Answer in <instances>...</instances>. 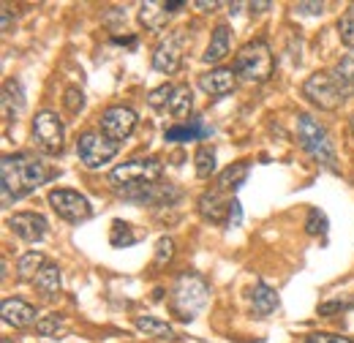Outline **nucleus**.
<instances>
[{
    "instance_id": "1",
    "label": "nucleus",
    "mask_w": 354,
    "mask_h": 343,
    "mask_svg": "<svg viewBox=\"0 0 354 343\" xmlns=\"http://www.w3.org/2000/svg\"><path fill=\"white\" fill-rule=\"evenodd\" d=\"M55 177V172L39 161L36 156L17 153V156H3L0 164V180H3V205L8 207L11 202L33 194L39 185H44Z\"/></svg>"
},
{
    "instance_id": "2",
    "label": "nucleus",
    "mask_w": 354,
    "mask_h": 343,
    "mask_svg": "<svg viewBox=\"0 0 354 343\" xmlns=\"http://www.w3.org/2000/svg\"><path fill=\"white\" fill-rule=\"evenodd\" d=\"M210 297V286L202 275L196 272H183L175 281V289H172V310L183 322H191Z\"/></svg>"
},
{
    "instance_id": "3",
    "label": "nucleus",
    "mask_w": 354,
    "mask_h": 343,
    "mask_svg": "<svg viewBox=\"0 0 354 343\" xmlns=\"http://www.w3.org/2000/svg\"><path fill=\"white\" fill-rule=\"evenodd\" d=\"M275 71V57L265 41H248L234 57V74L237 80L248 82H267Z\"/></svg>"
},
{
    "instance_id": "4",
    "label": "nucleus",
    "mask_w": 354,
    "mask_h": 343,
    "mask_svg": "<svg viewBox=\"0 0 354 343\" xmlns=\"http://www.w3.org/2000/svg\"><path fill=\"white\" fill-rule=\"evenodd\" d=\"M297 139H300L303 150L308 153L313 161H319V164L335 169V145H333L327 129H324L316 118H310V115H297Z\"/></svg>"
},
{
    "instance_id": "5",
    "label": "nucleus",
    "mask_w": 354,
    "mask_h": 343,
    "mask_svg": "<svg viewBox=\"0 0 354 343\" xmlns=\"http://www.w3.org/2000/svg\"><path fill=\"white\" fill-rule=\"evenodd\" d=\"M118 150H120V142L109 139L101 131H85L80 136V142H77V156L90 169H98V167L109 164L118 156Z\"/></svg>"
},
{
    "instance_id": "6",
    "label": "nucleus",
    "mask_w": 354,
    "mask_h": 343,
    "mask_svg": "<svg viewBox=\"0 0 354 343\" xmlns=\"http://www.w3.org/2000/svg\"><path fill=\"white\" fill-rule=\"evenodd\" d=\"M303 95L308 98L313 106H319V109H324V112H333V109H338L341 104H344V90L341 85L335 82V77H330V74H313L306 80V85H303Z\"/></svg>"
},
{
    "instance_id": "7",
    "label": "nucleus",
    "mask_w": 354,
    "mask_h": 343,
    "mask_svg": "<svg viewBox=\"0 0 354 343\" xmlns=\"http://www.w3.org/2000/svg\"><path fill=\"white\" fill-rule=\"evenodd\" d=\"M63 123L57 118V112L52 109H44L36 115L33 120V142L36 147L46 153V156H60L63 153Z\"/></svg>"
},
{
    "instance_id": "8",
    "label": "nucleus",
    "mask_w": 354,
    "mask_h": 343,
    "mask_svg": "<svg viewBox=\"0 0 354 343\" xmlns=\"http://www.w3.org/2000/svg\"><path fill=\"white\" fill-rule=\"evenodd\" d=\"M164 174V167L158 158H133L109 172V180L118 185H145V183H156Z\"/></svg>"
},
{
    "instance_id": "9",
    "label": "nucleus",
    "mask_w": 354,
    "mask_h": 343,
    "mask_svg": "<svg viewBox=\"0 0 354 343\" xmlns=\"http://www.w3.org/2000/svg\"><path fill=\"white\" fill-rule=\"evenodd\" d=\"M49 205L68 223H82L93 215V207H90L88 199L80 191H71V188H55L49 194Z\"/></svg>"
},
{
    "instance_id": "10",
    "label": "nucleus",
    "mask_w": 354,
    "mask_h": 343,
    "mask_svg": "<svg viewBox=\"0 0 354 343\" xmlns=\"http://www.w3.org/2000/svg\"><path fill=\"white\" fill-rule=\"evenodd\" d=\"M123 199L136 202V205H153V207H164L180 199V191L175 185H156V183H145V185H123L118 191Z\"/></svg>"
},
{
    "instance_id": "11",
    "label": "nucleus",
    "mask_w": 354,
    "mask_h": 343,
    "mask_svg": "<svg viewBox=\"0 0 354 343\" xmlns=\"http://www.w3.org/2000/svg\"><path fill=\"white\" fill-rule=\"evenodd\" d=\"M185 46H188V39H185L183 30L169 33L164 41L156 46V52H153V68L161 71V74H177L180 66H183Z\"/></svg>"
},
{
    "instance_id": "12",
    "label": "nucleus",
    "mask_w": 354,
    "mask_h": 343,
    "mask_svg": "<svg viewBox=\"0 0 354 343\" xmlns=\"http://www.w3.org/2000/svg\"><path fill=\"white\" fill-rule=\"evenodd\" d=\"M136 129V112L131 106H109L101 115V133H106L115 142L129 139Z\"/></svg>"
},
{
    "instance_id": "13",
    "label": "nucleus",
    "mask_w": 354,
    "mask_h": 343,
    "mask_svg": "<svg viewBox=\"0 0 354 343\" xmlns=\"http://www.w3.org/2000/svg\"><path fill=\"white\" fill-rule=\"evenodd\" d=\"M8 226H11V232H14L19 240H25V243H39V240H44L46 232H49L46 218L44 215H36V213L11 215Z\"/></svg>"
},
{
    "instance_id": "14",
    "label": "nucleus",
    "mask_w": 354,
    "mask_h": 343,
    "mask_svg": "<svg viewBox=\"0 0 354 343\" xmlns=\"http://www.w3.org/2000/svg\"><path fill=\"white\" fill-rule=\"evenodd\" d=\"M0 313H3V322L22 330V327H30L36 322V308L30 302L19 300V297H8L0 305Z\"/></svg>"
},
{
    "instance_id": "15",
    "label": "nucleus",
    "mask_w": 354,
    "mask_h": 343,
    "mask_svg": "<svg viewBox=\"0 0 354 343\" xmlns=\"http://www.w3.org/2000/svg\"><path fill=\"white\" fill-rule=\"evenodd\" d=\"M169 17H172V11H169V6L161 3V0H147V3L139 6V22H142L145 30H150V33H161V30L167 28Z\"/></svg>"
},
{
    "instance_id": "16",
    "label": "nucleus",
    "mask_w": 354,
    "mask_h": 343,
    "mask_svg": "<svg viewBox=\"0 0 354 343\" xmlns=\"http://www.w3.org/2000/svg\"><path fill=\"white\" fill-rule=\"evenodd\" d=\"M237 85V74L234 68H213L207 74L199 77V87L207 93V95H226L232 93Z\"/></svg>"
},
{
    "instance_id": "17",
    "label": "nucleus",
    "mask_w": 354,
    "mask_h": 343,
    "mask_svg": "<svg viewBox=\"0 0 354 343\" xmlns=\"http://www.w3.org/2000/svg\"><path fill=\"white\" fill-rule=\"evenodd\" d=\"M229 44H232V30H229V25H218L216 30H213V36H210V44H207V49H205V63H221L223 57L229 55Z\"/></svg>"
},
{
    "instance_id": "18",
    "label": "nucleus",
    "mask_w": 354,
    "mask_h": 343,
    "mask_svg": "<svg viewBox=\"0 0 354 343\" xmlns=\"http://www.w3.org/2000/svg\"><path fill=\"white\" fill-rule=\"evenodd\" d=\"M33 286L44 295V300H55V295H57V292H60V286H63L57 264H49V261H46L44 267H41V272L33 278Z\"/></svg>"
},
{
    "instance_id": "19",
    "label": "nucleus",
    "mask_w": 354,
    "mask_h": 343,
    "mask_svg": "<svg viewBox=\"0 0 354 343\" xmlns=\"http://www.w3.org/2000/svg\"><path fill=\"white\" fill-rule=\"evenodd\" d=\"M213 129L205 120H194V123H183L167 131V142H194V139H207Z\"/></svg>"
},
{
    "instance_id": "20",
    "label": "nucleus",
    "mask_w": 354,
    "mask_h": 343,
    "mask_svg": "<svg viewBox=\"0 0 354 343\" xmlns=\"http://www.w3.org/2000/svg\"><path fill=\"white\" fill-rule=\"evenodd\" d=\"M229 207H232V202H223L218 188L207 191V194L199 199V213L205 215V218H210L213 223H218V221L223 218V213L229 215Z\"/></svg>"
},
{
    "instance_id": "21",
    "label": "nucleus",
    "mask_w": 354,
    "mask_h": 343,
    "mask_svg": "<svg viewBox=\"0 0 354 343\" xmlns=\"http://www.w3.org/2000/svg\"><path fill=\"white\" fill-rule=\"evenodd\" d=\"M251 305H254V313H257V316H270V313L278 308V295H275V289H270L265 281H257L254 295H251Z\"/></svg>"
},
{
    "instance_id": "22",
    "label": "nucleus",
    "mask_w": 354,
    "mask_h": 343,
    "mask_svg": "<svg viewBox=\"0 0 354 343\" xmlns=\"http://www.w3.org/2000/svg\"><path fill=\"white\" fill-rule=\"evenodd\" d=\"M333 77H335V82L341 85L344 95H352L354 93V52H346V55L335 63Z\"/></svg>"
},
{
    "instance_id": "23",
    "label": "nucleus",
    "mask_w": 354,
    "mask_h": 343,
    "mask_svg": "<svg viewBox=\"0 0 354 343\" xmlns=\"http://www.w3.org/2000/svg\"><path fill=\"white\" fill-rule=\"evenodd\" d=\"M46 264L44 254H36V251H30V254H22L19 261H17V272H19V281H33L39 272H41V267Z\"/></svg>"
},
{
    "instance_id": "24",
    "label": "nucleus",
    "mask_w": 354,
    "mask_h": 343,
    "mask_svg": "<svg viewBox=\"0 0 354 343\" xmlns=\"http://www.w3.org/2000/svg\"><path fill=\"white\" fill-rule=\"evenodd\" d=\"M245 177H248V164L240 161V164H234V167H229V169H223L221 174H218V185H216V188H218L221 194L234 191Z\"/></svg>"
},
{
    "instance_id": "25",
    "label": "nucleus",
    "mask_w": 354,
    "mask_h": 343,
    "mask_svg": "<svg viewBox=\"0 0 354 343\" xmlns=\"http://www.w3.org/2000/svg\"><path fill=\"white\" fill-rule=\"evenodd\" d=\"M194 109V95H191V87L188 85H177L172 93V101H169V112L175 118H188Z\"/></svg>"
},
{
    "instance_id": "26",
    "label": "nucleus",
    "mask_w": 354,
    "mask_h": 343,
    "mask_svg": "<svg viewBox=\"0 0 354 343\" xmlns=\"http://www.w3.org/2000/svg\"><path fill=\"white\" fill-rule=\"evenodd\" d=\"M194 167H196V177L199 180H207L216 174V150L213 147H199L196 150V158H194Z\"/></svg>"
},
{
    "instance_id": "27",
    "label": "nucleus",
    "mask_w": 354,
    "mask_h": 343,
    "mask_svg": "<svg viewBox=\"0 0 354 343\" xmlns=\"http://www.w3.org/2000/svg\"><path fill=\"white\" fill-rule=\"evenodd\" d=\"M142 240V232H136L131 223L126 221H115L112 223V245L120 248V245H133Z\"/></svg>"
},
{
    "instance_id": "28",
    "label": "nucleus",
    "mask_w": 354,
    "mask_h": 343,
    "mask_svg": "<svg viewBox=\"0 0 354 343\" xmlns=\"http://www.w3.org/2000/svg\"><path fill=\"white\" fill-rule=\"evenodd\" d=\"M136 330L145 333V335H158V338H175L172 327L161 319H153V316H139L136 319Z\"/></svg>"
},
{
    "instance_id": "29",
    "label": "nucleus",
    "mask_w": 354,
    "mask_h": 343,
    "mask_svg": "<svg viewBox=\"0 0 354 343\" xmlns=\"http://www.w3.org/2000/svg\"><path fill=\"white\" fill-rule=\"evenodd\" d=\"M172 93H175V87L172 85H161L156 87L150 95H147V104L153 106V109H169V101H172Z\"/></svg>"
},
{
    "instance_id": "30",
    "label": "nucleus",
    "mask_w": 354,
    "mask_h": 343,
    "mask_svg": "<svg viewBox=\"0 0 354 343\" xmlns=\"http://www.w3.org/2000/svg\"><path fill=\"white\" fill-rule=\"evenodd\" d=\"M338 33H341V41L354 52V8H349V11L338 19Z\"/></svg>"
},
{
    "instance_id": "31",
    "label": "nucleus",
    "mask_w": 354,
    "mask_h": 343,
    "mask_svg": "<svg viewBox=\"0 0 354 343\" xmlns=\"http://www.w3.org/2000/svg\"><path fill=\"white\" fill-rule=\"evenodd\" d=\"M36 330H39V335H57V333H63V316H57V313L46 316V319H41L36 324Z\"/></svg>"
},
{
    "instance_id": "32",
    "label": "nucleus",
    "mask_w": 354,
    "mask_h": 343,
    "mask_svg": "<svg viewBox=\"0 0 354 343\" xmlns=\"http://www.w3.org/2000/svg\"><path fill=\"white\" fill-rule=\"evenodd\" d=\"M63 98H66V109H68L71 115L82 112V106H85V95H82V90H77V87H68Z\"/></svg>"
},
{
    "instance_id": "33",
    "label": "nucleus",
    "mask_w": 354,
    "mask_h": 343,
    "mask_svg": "<svg viewBox=\"0 0 354 343\" xmlns=\"http://www.w3.org/2000/svg\"><path fill=\"white\" fill-rule=\"evenodd\" d=\"M306 232H308V234H324V232H327V218H324L322 210L313 207L308 213V226H306Z\"/></svg>"
},
{
    "instance_id": "34",
    "label": "nucleus",
    "mask_w": 354,
    "mask_h": 343,
    "mask_svg": "<svg viewBox=\"0 0 354 343\" xmlns=\"http://www.w3.org/2000/svg\"><path fill=\"white\" fill-rule=\"evenodd\" d=\"M175 254V240L172 237H161L156 245V264H167Z\"/></svg>"
},
{
    "instance_id": "35",
    "label": "nucleus",
    "mask_w": 354,
    "mask_h": 343,
    "mask_svg": "<svg viewBox=\"0 0 354 343\" xmlns=\"http://www.w3.org/2000/svg\"><path fill=\"white\" fill-rule=\"evenodd\" d=\"M306 343H354L346 335H335V333H313L306 338Z\"/></svg>"
},
{
    "instance_id": "36",
    "label": "nucleus",
    "mask_w": 354,
    "mask_h": 343,
    "mask_svg": "<svg viewBox=\"0 0 354 343\" xmlns=\"http://www.w3.org/2000/svg\"><path fill=\"white\" fill-rule=\"evenodd\" d=\"M349 308H354V300H335V302L319 305V313H322V316H330V313H335V310H349Z\"/></svg>"
},
{
    "instance_id": "37",
    "label": "nucleus",
    "mask_w": 354,
    "mask_h": 343,
    "mask_svg": "<svg viewBox=\"0 0 354 343\" xmlns=\"http://www.w3.org/2000/svg\"><path fill=\"white\" fill-rule=\"evenodd\" d=\"M295 11L297 14H306V17H313V14H322L324 11V3H297Z\"/></svg>"
},
{
    "instance_id": "38",
    "label": "nucleus",
    "mask_w": 354,
    "mask_h": 343,
    "mask_svg": "<svg viewBox=\"0 0 354 343\" xmlns=\"http://www.w3.org/2000/svg\"><path fill=\"white\" fill-rule=\"evenodd\" d=\"M229 223H240V202H232V207H229Z\"/></svg>"
},
{
    "instance_id": "39",
    "label": "nucleus",
    "mask_w": 354,
    "mask_h": 343,
    "mask_svg": "<svg viewBox=\"0 0 354 343\" xmlns=\"http://www.w3.org/2000/svg\"><path fill=\"white\" fill-rule=\"evenodd\" d=\"M199 11H213V8H218V3L216 0H199V3H194Z\"/></svg>"
},
{
    "instance_id": "40",
    "label": "nucleus",
    "mask_w": 354,
    "mask_h": 343,
    "mask_svg": "<svg viewBox=\"0 0 354 343\" xmlns=\"http://www.w3.org/2000/svg\"><path fill=\"white\" fill-rule=\"evenodd\" d=\"M8 30H11V8L3 6V33H8Z\"/></svg>"
},
{
    "instance_id": "41",
    "label": "nucleus",
    "mask_w": 354,
    "mask_h": 343,
    "mask_svg": "<svg viewBox=\"0 0 354 343\" xmlns=\"http://www.w3.org/2000/svg\"><path fill=\"white\" fill-rule=\"evenodd\" d=\"M248 8H251V11H267V8H270V3H251Z\"/></svg>"
},
{
    "instance_id": "42",
    "label": "nucleus",
    "mask_w": 354,
    "mask_h": 343,
    "mask_svg": "<svg viewBox=\"0 0 354 343\" xmlns=\"http://www.w3.org/2000/svg\"><path fill=\"white\" fill-rule=\"evenodd\" d=\"M352 136H354V118H352Z\"/></svg>"
}]
</instances>
